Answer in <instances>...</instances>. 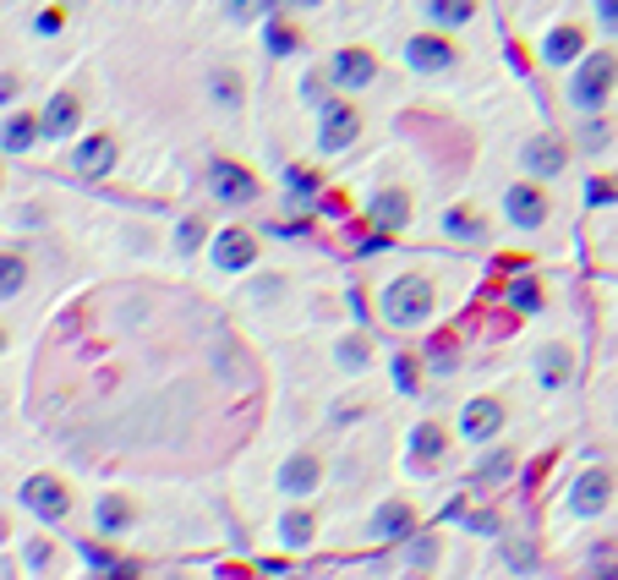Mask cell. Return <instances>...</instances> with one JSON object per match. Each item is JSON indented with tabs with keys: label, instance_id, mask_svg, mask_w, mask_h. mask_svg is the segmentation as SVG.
I'll return each mask as SVG.
<instances>
[{
	"label": "cell",
	"instance_id": "obj_1",
	"mask_svg": "<svg viewBox=\"0 0 618 580\" xmlns=\"http://www.w3.org/2000/svg\"><path fill=\"white\" fill-rule=\"evenodd\" d=\"M613 78H618V61H613L607 50H596V56H585V61H580V72L569 78V88H563V99H569L574 110H596V105L607 99V88H613Z\"/></svg>",
	"mask_w": 618,
	"mask_h": 580
},
{
	"label": "cell",
	"instance_id": "obj_2",
	"mask_svg": "<svg viewBox=\"0 0 618 580\" xmlns=\"http://www.w3.org/2000/svg\"><path fill=\"white\" fill-rule=\"evenodd\" d=\"M427 312H432V285L427 280H394L389 291H383V318L394 323V329H416V323H427Z\"/></svg>",
	"mask_w": 618,
	"mask_h": 580
},
{
	"label": "cell",
	"instance_id": "obj_3",
	"mask_svg": "<svg viewBox=\"0 0 618 580\" xmlns=\"http://www.w3.org/2000/svg\"><path fill=\"white\" fill-rule=\"evenodd\" d=\"M361 138V116L340 99H323V116H318V149L323 154H345L350 143Z\"/></svg>",
	"mask_w": 618,
	"mask_h": 580
},
{
	"label": "cell",
	"instance_id": "obj_4",
	"mask_svg": "<svg viewBox=\"0 0 618 580\" xmlns=\"http://www.w3.org/2000/svg\"><path fill=\"white\" fill-rule=\"evenodd\" d=\"M454 45L449 39H438V34H411L405 39V67L411 72H421V78H438V72H454Z\"/></svg>",
	"mask_w": 618,
	"mask_h": 580
},
{
	"label": "cell",
	"instance_id": "obj_5",
	"mask_svg": "<svg viewBox=\"0 0 618 580\" xmlns=\"http://www.w3.org/2000/svg\"><path fill=\"white\" fill-rule=\"evenodd\" d=\"M209 187H214V198L230 203V209L258 203V181H252L241 165H230V159H214V165H209Z\"/></svg>",
	"mask_w": 618,
	"mask_h": 580
},
{
	"label": "cell",
	"instance_id": "obj_6",
	"mask_svg": "<svg viewBox=\"0 0 618 580\" xmlns=\"http://www.w3.org/2000/svg\"><path fill=\"white\" fill-rule=\"evenodd\" d=\"M23 509H34L39 520H67L72 514V493L56 476H28L23 482Z\"/></svg>",
	"mask_w": 618,
	"mask_h": 580
},
{
	"label": "cell",
	"instance_id": "obj_7",
	"mask_svg": "<svg viewBox=\"0 0 618 580\" xmlns=\"http://www.w3.org/2000/svg\"><path fill=\"white\" fill-rule=\"evenodd\" d=\"M607 498H613V476H607L602 465H591V471L574 476V487H569V509H574L580 520H596V514L607 509Z\"/></svg>",
	"mask_w": 618,
	"mask_h": 580
},
{
	"label": "cell",
	"instance_id": "obj_8",
	"mask_svg": "<svg viewBox=\"0 0 618 580\" xmlns=\"http://www.w3.org/2000/svg\"><path fill=\"white\" fill-rule=\"evenodd\" d=\"M367 220H372L378 230H405V225H411V192H400V187L372 192V198H367Z\"/></svg>",
	"mask_w": 618,
	"mask_h": 580
},
{
	"label": "cell",
	"instance_id": "obj_9",
	"mask_svg": "<svg viewBox=\"0 0 618 580\" xmlns=\"http://www.w3.org/2000/svg\"><path fill=\"white\" fill-rule=\"evenodd\" d=\"M563 159H569V149H563V138H552V132H542V138H531V143L520 149V165H525L531 176H558Z\"/></svg>",
	"mask_w": 618,
	"mask_h": 580
},
{
	"label": "cell",
	"instance_id": "obj_10",
	"mask_svg": "<svg viewBox=\"0 0 618 580\" xmlns=\"http://www.w3.org/2000/svg\"><path fill=\"white\" fill-rule=\"evenodd\" d=\"M503 214H509L514 230H536V225L547 220V198H542L536 187H509V192H503Z\"/></svg>",
	"mask_w": 618,
	"mask_h": 580
},
{
	"label": "cell",
	"instance_id": "obj_11",
	"mask_svg": "<svg viewBox=\"0 0 618 580\" xmlns=\"http://www.w3.org/2000/svg\"><path fill=\"white\" fill-rule=\"evenodd\" d=\"M329 78H334L340 88H367V83L378 78V61H372L367 50H340V56L329 61Z\"/></svg>",
	"mask_w": 618,
	"mask_h": 580
},
{
	"label": "cell",
	"instance_id": "obj_12",
	"mask_svg": "<svg viewBox=\"0 0 618 580\" xmlns=\"http://www.w3.org/2000/svg\"><path fill=\"white\" fill-rule=\"evenodd\" d=\"M498 427H503V405H498V400H471V405L460 411V433H465L471 443H487Z\"/></svg>",
	"mask_w": 618,
	"mask_h": 580
},
{
	"label": "cell",
	"instance_id": "obj_13",
	"mask_svg": "<svg viewBox=\"0 0 618 580\" xmlns=\"http://www.w3.org/2000/svg\"><path fill=\"white\" fill-rule=\"evenodd\" d=\"M318 482H323V465H318L312 454H290V460L280 465V493H290V498L318 493Z\"/></svg>",
	"mask_w": 618,
	"mask_h": 580
},
{
	"label": "cell",
	"instance_id": "obj_14",
	"mask_svg": "<svg viewBox=\"0 0 618 580\" xmlns=\"http://www.w3.org/2000/svg\"><path fill=\"white\" fill-rule=\"evenodd\" d=\"M110 165H116V143H110L105 132H99V138H83V143L72 149V170H78V176H88V181H94V176H105Z\"/></svg>",
	"mask_w": 618,
	"mask_h": 580
},
{
	"label": "cell",
	"instance_id": "obj_15",
	"mask_svg": "<svg viewBox=\"0 0 618 580\" xmlns=\"http://www.w3.org/2000/svg\"><path fill=\"white\" fill-rule=\"evenodd\" d=\"M252 236L247 230H219L214 236V269H225V274H236V269H252Z\"/></svg>",
	"mask_w": 618,
	"mask_h": 580
},
{
	"label": "cell",
	"instance_id": "obj_16",
	"mask_svg": "<svg viewBox=\"0 0 618 580\" xmlns=\"http://www.w3.org/2000/svg\"><path fill=\"white\" fill-rule=\"evenodd\" d=\"M580 56H585V34L569 28V23H558V28L542 39V61H547V67H569V61H580Z\"/></svg>",
	"mask_w": 618,
	"mask_h": 580
},
{
	"label": "cell",
	"instance_id": "obj_17",
	"mask_svg": "<svg viewBox=\"0 0 618 580\" xmlns=\"http://www.w3.org/2000/svg\"><path fill=\"white\" fill-rule=\"evenodd\" d=\"M367 531H372L378 542H400V536L411 542V531H416V514H411L405 504H383V509L372 514V525H367Z\"/></svg>",
	"mask_w": 618,
	"mask_h": 580
},
{
	"label": "cell",
	"instance_id": "obj_18",
	"mask_svg": "<svg viewBox=\"0 0 618 580\" xmlns=\"http://www.w3.org/2000/svg\"><path fill=\"white\" fill-rule=\"evenodd\" d=\"M421 12L438 23V28H465L476 17V0H421Z\"/></svg>",
	"mask_w": 618,
	"mask_h": 580
},
{
	"label": "cell",
	"instance_id": "obj_19",
	"mask_svg": "<svg viewBox=\"0 0 618 580\" xmlns=\"http://www.w3.org/2000/svg\"><path fill=\"white\" fill-rule=\"evenodd\" d=\"M39 127H45V138H67V132L78 127V99H72V94H56V99L45 105V121H39Z\"/></svg>",
	"mask_w": 618,
	"mask_h": 580
},
{
	"label": "cell",
	"instance_id": "obj_20",
	"mask_svg": "<svg viewBox=\"0 0 618 580\" xmlns=\"http://www.w3.org/2000/svg\"><path fill=\"white\" fill-rule=\"evenodd\" d=\"M536 378H542V389H563V378H569V345H542Z\"/></svg>",
	"mask_w": 618,
	"mask_h": 580
},
{
	"label": "cell",
	"instance_id": "obj_21",
	"mask_svg": "<svg viewBox=\"0 0 618 580\" xmlns=\"http://www.w3.org/2000/svg\"><path fill=\"white\" fill-rule=\"evenodd\" d=\"M39 132H45V127H39L34 116H7V132H0V149H7V154H28Z\"/></svg>",
	"mask_w": 618,
	"mask_h": 580
},
{
	"label": "cell",
	"instance_id": "obj_22",
	"mask_svg": "<svg viewBox=\"0 0 618 580\" xmlns=\"http://www.w3.org/2000/svg\"><path fill=\"white\" fill-rule=\"evenodd\" d=\"M438 454H443V427H438V422H421V427L411 433V460H416V465H432Z\"/></svg>",
	"mask_w": 618,
	"mask_h": 580
},
{
	"label": "cell",
	"instance_id": "obj_23",
	"mask_svg": "<svg viewBox=\"0 0 618 580\" xmlns=\"http://www.w3.org/2000/svg\"><path fill=\"white\" fill-rule=\"evenodd\" d=\"M312 531H318V525H312V509H285V514H280V542H285V547H307Z\"/></svg>",
	"mask_w": 618,
	"mask_h": 580
},
{
	"label": "cell",
	"instance_id": "obj_24",
	"mask_svg": "<svg viewBox=\"0 0 618 580\" xmlns=\"http://www.w3.org/2000/svg\"><path fill=\"white\" fill-rule=\"evenodd\" d=\"M28 285V263L17 258V252H7V258H0V296H7V301H17V291Z\"/></svg>",
	"mask_w": 618,
	"mask_h": 580
},
{
	"label": "cell",
	"instance_id": "obj_25",
	"mask_svg": "<svg viewBox=\"0 0 618 580\" xmlns=\"http://www.w3.org/2000/svg\"><path fill=\"white\" fill-rule=\"evenodd\" d=\"M94 525H99V531H121V525H132V504H127V498H99Z\"/></svg>",
	"mask_w": 618,
	"mask_h": 580
},
{
	"label": "cell",
	"instance_id": "obj_26",
	"mask_svg": "<svg viewBox=\"0 0 618 580\" xmlns=\"http://www.w3.org/2000/svg\"><path fill=\"white\" fill-rule=\"evenodd\" d=\"M443 230H449L454 241H476V236H482V220H476L471 209H449V214H443Z\"/></svg>",
	"mask_w": 618,
	"mask_h": 580
},
{
	"label": "cell",
	"instance_id": "obj_27",
	"mask_svg": "<svg viewBox=\"0 0 618 580\" xmlns=\"http://www.w3.org/2000/svg\"><path fill=\"white\" fill-rule=\"evenodd\" d=\"M509 307H514V312H542V291H536L531 280H514V285H509Z\"/></svg>",
	"mask_w": 618,
	"mask_h": 580
},
{
	"label": "cell",
	"instance_id": "obj_28",
	"mask_svg": "<svg viewBox=\"0 0 618 580\" xmlns=\"http://www.w3.org/2000/svg\"><path fill=\"white\" fill-rule=\"evenodd\" d=\"M509 471H514V454H503V449H498V454H487V460L476 465V476H482V482H503Z\"/></svg>",
	"mask_w": 618,
	"mask_h": 580
},
{
	"label": "cell",
	"instance_id": "obj_29",
	"mask_svg": "<svg viewBox=\"0 0 618 580\" xmlns=\"http://www.w3.org/2000/svg\"><path fill=\"white\" fill-rule=\"evenodd\" d=\"M285 187H290V192H296V198H312V192H318V187H323V181H318V176H312V170H301V165H290V170H285Z\"/></svg>",
	"mask_w": 618,
	"mask_h": 580
},
{
	"label": "cell",
	"instance_id": "obj_30",
	"mask_svg": "<svg viewBox=\"0 0 618 580\" xmlns=\"http://www.w3.org/2000/svg\"><path fill=\"white\" fill-rule=\"evenodd\" d=\"M203 236H209V230H203V220L192 214V220H181V230H176V247H181V252H198V247H203Z\"/></svg>",
	"mask_w": 618,
	"mask_h": 580
},
{
	"label": "cell",
	"instance_id": "obj_31",
	"mask_svg": "<svg viewBox=\"0 0 618 580\" xmlns=\"http://www.w3.org/2000/svg\"><path fill=\"white\" fill-rule=\"evenodd\" d=\"M416 378H421V372H416V362L400 351V356H394V383H400V394H416Z\"/></svg>",
	"mask_w": 618,
	"mask_h": 580
},
{
	"label": "cell",
	"instance_id": "obj_32",
	"mask_svg": "<svg viewBox=\"0 0 618 580\" xmlns=\"http://www.w3.org/2000/svg\"><path fill=\"white\" fill-rule=\"evenodd\" d=\"M290 50H296V34L280 28V23H269V56H290Z\"/></svg>",
	"mask_w": 618,
	"mask_h": 580
},
{
	"label": "cell",
	"instance_id": "obj_33",
	"mask_svg": "<svg viewBox=\"0 0 618 580\" xmlns=\"http://www.w3.org/2000/svg\"><path fill=\"white\" fill-rule=\"evenodd\" d=\"M214 99H219V105H241V83H236L230 72H219V78H214Z\"/></svg>",
	"mask_w": 618,
	"mask_h": 580
},
{
	"label": "cell",
	"instance_id": "obj_34",
	"mask_svg": "<svg viewBox=\"0 0 618 580\" xmlns=\"http://www.w3.org/2000/svg\"><path fill=\"white\" fill-rule=\"evenodd\" d=\"M580 143H585V154H602V149H607V127H602V121H585V127H580Z\"/></svg>",
	"mask_w": 618,
	"mask_h": 580
},
{
	"label": "cell",
	"instance_id": "obj_35",
	"mask_svg": "<svg viewBox=\"0 0 618 580\" xmlns=\"http://www.w3.org/2000/svg\"><path fill=\"white\" fill-rule=\"evenodd\" d=\"M340 367H350V372L367 367V345L361 340H340Z\"/></svg>",
	"mask_w": 618,
	"mask_h": 580
},
{
	"label": "cell",
	"instance_id": "obj_36",
	"mask_svg": "<svg viewBox=\"0 0 618 580\" xmlns=\"http://www.w3.org/2000/svg\"><path fill=\"white\" fill-rule=\"evenodd\" d=\"M225 12H230L236 23H247V17H258V12H269V0H225Z\"/></svg>",
	"mask_w": 618,
	"mask_h": 580
},
{
	"label": "cell",
	"instance_id": "obj_37",
	"mask_svg": "<svg viewBox=\"0 0 618 580\" xmlns=\"http://www.w3.org/2000/svg\"><path fill=\"white\" fill-rule=\"evenodd\" d=\"M427 362H432V372H449V367H454V351H449V340H438V345L427 351Z\"/></svg>",
	"mask_w": 618,
	"mask_h": 580
},
{
	"label": "cell",
	"instance_id": "obj_38",
	"mask_svg": "<svg viewBox=\"0 0 618 580\" xmlns=\"http://www.w3.org/2000/svg\"><path fill=\"white\" fill-rule=\"evenodd\" d=\"M432 553H438L432 536H411V564H432Z\"/></svg>",
	"mask_w": 618,
	"mask_h": 580
},
{
	"label": "cell",
	"instance_id": "obj_39",
	"mask_svg": "<svg viewBox=\"0 0 618 580\" xmlns=\"http://www.w3.org/2000/svg\"><path fill=\"white\" fill-rule=\"evenodd\" d=\"M596 17H602L607 34H618V0H596Z\"/></svg>",
	"mask_w": 618,
	"mask_h": 580
},
{
	"label": "cell",
	"instance_id": "obj_40",
	"mask_svg": "<svg viewBox=\"0 0 618 580\" xmlns=\"http://www.w3.org/2000/svg\"><path fill=\"white\" fill-rule=\"evenodd\" d=\"M61 23H67V12H39L34 28H39V34H61Z\"/></svg>",
	"mask_w": 618,
	"mask_h": 580
},
{
	"label": "cell",
	"instance_id": "obj_41",
	"mask_svg": "<svg viewBox=\"0 0 618 580\" xmlns=\"http://www.w3.org/2000/svg\"><path fill=\"white\" fill-rule=\"evenodd\" d=\"M471 531H482V536H492V531H498V514H487V509H476V514H471Z\"/></svg>",
	"mask_w": 618,
	"mask_h": 580
},
{
	"label": "cell",
	"instance_id": "obj_42",
	"mask_svg": "<svg viewBox=\"0 0 618 580\" xmlns=\"http://www.w3.org/2000/svg\"><path fill=\"white\" fill-rule=\"evenodd\" d=\"M607 198H613L607 181H591V187H585V203H607Z\"/></svg>",
	"mask_w": 618,
	"mask_h": 580
},
{
	"label": "cell",
	"instance_id": "obj_43",
	"mask_svg": "<svg viewBox=\"0 0 618 580\" xmlns=\"http://www.w3.org/2000/svg\"><path fill=\"white\" fill-rule=\"evenodd\" d=\"M94 580H138V569H132V564H116V569H105V575H94Z\"/></svg>",
	"mask_w": 618,
	"mask_h": 580
},
{
	"label": "cell",
	"instance_id": "obj_44",
	"mask_svg": "<svg viewBox=\"0 0 618 580\" xmlns=\"http://www.w3.org/2000/svg\"><path fill=\"white\" fill-rule=\"evenodd\" d=\"M285 7H318V0H285Z\"/></svg>",
	"mask_w": 618,
	"mask_h": 580
}]
</instances>
